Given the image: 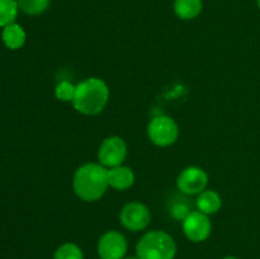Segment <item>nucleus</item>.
Segmentation results:
<instances>
[{
    "label": "nucleus",
    "mask_w": 260,
    "mask_h": 259,
    "mask_svg": "<svg viewBox=\"0 0 260 259\" xmlns=\"http://www.w3.org/2000/svg\"><path fill=\"white\" fill-rule=\"evenodd\" d=\"M108 187V169L99 163H86L79 167L74 174V192L85 202L101 200Z\"/></svg>",
    "instance_id": "nucleus-1"
},
{
    "label": "nucleus",
    "mask_w": 260,
    "mask_h": 259,
    "mask_svg": "<svg viewBox=\"0 0 260 259\" xmlns=\"http://www.w3.org/2000/svg\"><path fill=\"white\" fill-rule=\"evenodd\" d=\"M109 101V88L101 78H88L76 84L73 107L84 116H96Z\"/></svg>",
    "instance_id": "nucleus-2"
},
{
    "label": "nucleus",
    "mask_w": 260,
    "mask_h": 259,
    "mask_svg": "<svg viewBox=\"0 0 260 259\" xmlns=\"http://www.w3.org/2000/svg\"><path fill=\"white\" fill-rule=\"evenodd\" d=\"M177 244L172 235L161 230H151L144 234L136 245V255L140 259H174Z\"/></svg>",
    "instance_id": "nucleus-3"
},
{
    "label": "nucleus",
    "mask_w": 260,
    "mask_h": 259,
    "mask_svg": "<svg viewBox=\"0 0 260 259\" xmlns=\"http://www.w3.org/2000/svg\"><path fill=\"white\" fill-rule=\"evenodd\" d=\"M147 136L156 146H172L179 137V126L170 116L160 114L154 117L147 124Z\"/></svg>",
    "instance_id": "nucleus-4"
},
{
    "label": "nucleus",
    "mask_w": 260,
    "mask_h": 259,
    "mask_svg": "<svg viewBox=\"0 0 260 259\" xmlns=\"http://www.w3.org/2000/svg\"><path fill=\"white\" fill-rule=\"evenodd\" d=\"M127 156V145L124 140L119 136L106 137L101 142L98 149L99 164L107 169L118 167L123 164Z\"/></svg>",
    "instance_id": "nucleus-5"
},
{
    "label": "nucleus",
    "mask_w": 260,
    "mask_h": 259,
    "mask_svg": "<svg viewBox=\"0 0 260 259\" xmlns=\"http://www.w3.org/2000/svg\"><path fill=\"white\" fill-rule=\"evenodd\" d=\"M119 221L122 226L132 233L142 231L150 225L151 212L142 202H129L122 207L119 212Z\"/></svg>",
    "instance_id": "nucleus-6"
},
{
    "label": "nucleus",
    "mask_w": 260,
    "mask_h": 259,
    "mask_svg": "<svg viewBox=\"0 0 260 259\" xmlns=\"http://www.w3.org/2000/svg\"><path fill=\"white\" fill-rule=\"evenodd\" d=\"M208 175L200 167H187L179 173L177 178V187L182 195L198 196L207 188Z\"/></svg>",
    "instance_id": "nucleus-7"
},
{
    "label": "nucleus",
    "mask_w": 260,
    "mask_h": 259,
    "mask_svg": "<svg viewBox=\"0 0 260 259\" xmlns=\"http://www.w3.org/2000/svg\"><path fill=\"white\" fill-rule=\"evenodd\" d=\"M128 249L126 236L117 230L106 231L99 238L98 255L101 259H124Z\"/></svg>",
    "instance_id": "nucleus-8"
},
{
    "label": "nucleus",
    "mask_w": 260,
    "mask_h": 259,
    "mask_svg": "<svg viewBox=\"0 0 260 259\" xmlns=\"http://www.w3.org/2000/svg\"><path fill=\"white\" fill-rule=\"evenodd\" d=\"M182 229L188 240L193 243H202L207 240L212 231V222L210 216L205 215L201 211H192L182 221Z\"/></svg>",
    "instance_id": "nucleus-9"
},
{
    "label": "nucleus",
    "mask_w": 260,
    "mask_h": 259,
    "mask_svg": "<svg viewBox=\"0 0 260 259\" xmlns=\"http://www.w3.org/2000/svg\"><path fill=\"white\" fill-rule=\"evenodd\" d=\"M108 183L109 187L114 190H127L135 184L134 170L126 165H118L108 169Z\"/></svg>",
    "instance_id": "nucleus-10"
},
{
    "label": "nucleus",
    "mask_w": 260,
    "mask_h": 259,
    "mask_svg": "<svg viewBox=\"0 0 260 259\" xmlns=\"http://www.w3.org/2000/svg\"><path fill=\"white\" fill-rule=\"evenodd\" d=\"M196 206H197V210L205 215H215L222 207V198H221L220 193L216 190L205 189L197 196Z\"/></svg>",
    "instance_id": "nucleus-11"
},
{
    "label": "nucleus",
    "mask_w": 260,
    "mask_h": 259,
    "mask_svg": "<svg viewBox=\"0 0 260 259\" xmlns=\"http://www.w3.org/2000/svg\"><path fill=\"white\" fill-rule=\"evenodd\" d=\"M25 38H27L25 30L18 23H10V24L5 25L3 28L2 40L9 50H19V48H22L25 43Z\"/></svg>",
    "instance_id": "nucleus-12"
},
{
    "label": "nucleus",
    "mask_w": 260,
    "mask_h": 259,
    "mask_svg": "<svg viewBox=\"0 0 260 259\" xmlns=\"http://www.w3.org/2000/svg\"><path fill=\"white\" fill-rule=\"evenodd\" d=\"M202 0H175L174 13L183 20H190L197 18L202 13Z\"/></svg>",
    "instance_id": "nucleus-13"
},
{
    "label": "nucleus",
    "mask_w": 260,
    "mask_h": 259,
    "mask_svg": "<svg viewBox=\"0 0 260 259\" xmlns=\"http://www.w3.org/2000/svg\"><path fill=\"white\" fill-rule=\"evenodd\" d=\"M17 0H0V27L4 28L5 25L15 22L18 15Z\"/></svg>",
    "instance_id": "nucleus-14"
},
{
    "label": "nucleus",
    "mask_w": 260,
    "mask_h": 259,
    "mask_svg": "<svg viewBox=\"0 0 260 259\" xmlns=\"http://www.w3.org/2000/svg\"><path fill=\"white\" fill-rule=\"evenodd\" d=\"M19 10L28 15H40L50 7V0H17Z\"/></svg>",
    "instance_id": "nucleus-15"
},
{
    "label": "nucleus",
    "mask_w": 260,
    "mask_h": 259,
    "mask_svg": "<svg viewBox=\"0 0 260 259\" xmlns=\"http://www.w3.org/2000/svg\"><path fill=\"white\" fill-rule=\"evenodd\" d=\"M53 259H84V253L75 243H63L56 249Z\"/></svg>",
    "instance_id": "nucleus-16"
},
{
    "label": "nucleus",
    "mask_w": 260,
    "mask_h": 259,
    "mask_svg": "<svg viewBox=\"0 0 260 259\" xmlns=\"http://www.w3.org/2000/svg\"><path fill=\"white\" fill-rule=\"evenodd\" d=\"M76 85L70 83L68 80H62L56 85L55 88V95L58 101L66 102V103H71L75 96Z\"/></svg>",
    "instance_id": "nucleus-17"
},
{
    "label": "nucleus",
    "mask_w": 260,
    "mask_h": 259,
    "mask_svg": "<svg viewBox=\"0 0 260 259\" xmlns=\"http://www.w3.org/2000/svg\"><path fill=\"white\" fill-rule=\"evenodd\" d=\"M170 213L174 218L177 220L183 221L190 212H192V208L190 206L185 202V200H177V202H174L172 205V208H170Z\"/></svg>",
    "instance_id": "nucleus-18"
},
{
    "label": "nucleus",
    "mask_w": 260,
    "mask_h": 259,
    "mask_svg": "<svg viewBox=\"0 0 260 259\" xmlns=\"http://www.w3.org/2000/svg\"><path fill=\"white\" fill-rule=\"evenodd\" d=\"M222 259H239V258H236V256H233V255H228V256H225V258H222Z\"/></svg>",
    "instance_id": "nucleus-19"
},
{
    "label": "nucleus",
    "mask_w": 260,
    "mask_h": 259,
    "mask_svg": "<svg viewBox=\"0 0 260 259\" xmlns=\"http://www.w3.org/2000/svg\"><path fill=\"white\" fill-rule=\"evenodd\" d=\"M124 259H140V258L136 255V256H128V258H124Z\"/></svg>",
    "instance_id": "nucleus-20"
},
{
    "label": "nucleus",
    "mask_w": 260,
    "mask_h": 259,
    "mask_svg": "<svg viewBox=\"0 0 260 259\" xmlns=\"http://www.w3.org/2000/svg\"><path fill=\"white\" fill-rule=\"evenodd\" d=\"M258 7H259V9H260V0H258Z\"/></svg>",
    "instance_id": "nucleus-21"
},
{
    "label": "nucleus",
    "mask_w": 260,
    "mask_h": 259,
    "mask_svg": "<svg viewBox=\"0 0 260 259\" xmlns=\"http://www.w3.org/2000/svg\"><path fill=\"white\" fill-rule=\"evenodd\" d=\"M99 259H101V258H99Z\"/></svg>",
    "instance_id": "nucleus-22"
}]
</instances>
